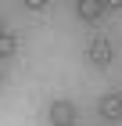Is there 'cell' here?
I'll return each instance as SVG.
<instances>
[{
    "label": "cell",
    "instance_id": "cell-3",
    "mask_svg": "<svg viewBox=\"0 0 122 126\" xmlns=\"http://www.w3.org/2000/svg\"><path fill=\"white\" fill-rule=\"evenodd\" d=\"M97 112H101V119H108V123H119L122 119V94H104L101 105H97Z\"/></svg>",
    "mask_w": 122,
    "mask_h": 126
},
{
    "label": "cell",
    "instance_id": "cell-6",
    "mask_svg": "<svg viewBox=\"0 0 122 126\" xmlns=\"http://www.w3.org/2000/svg\"><path fill=\"white\" fill-rule=\"evenodd\" d=\"M25 7H29V11H47L50 4H47V0H25Z\"/></svg>",
    "mask_w": 122,
    "mask_h": 126
},
{
    "label": "cell",
    "instance_id": "cell-7",
    "mask_svg": "<svg viewBox=\"0 0 122 126\" xmlns=\"http://www.w3.org/2000/svg\"><path fill=\"white\" fill-rule=\"evenodd\" d=\"M104 11H122V0H101Z\"/></svg>",
    "mask_w": 122,
    "mask_h": 126
},
{
    "label": "cell",
    "instance_id": "cell-9",
    "mask_svg": "<svg viewBox=\"0 0 122 126\" xmlns=\"http://www.w3.org/2000/svg\"><path fill=\"white\" fill-rule=\"evenodd\" d=\"M0 79H4V76H0Z\"/></svg>",
    "mask_w": 122,
    "mask_h": 126
},
{
    "label": "cell",
    "instance_id": "cell-8",
    "mask_svg": "<svg viewBox=\"0 0 122 126\" xmlns=\"http://www.w3.org/2000/svg\"><path fill=\"white\" fill-rule=\"evenodd\" d=\"M0 32H4V29H0Z\"/></svg>",
    "mask_w": 122,
    "mask_h": 126
},
{
    "label": "cell",
    "instance_id": "cell-5",
    "mask_svg": "<svg viewBox=\"0 0 122 126\" xmlns=\"http://www.w3.org/2000/svg\"><path fill=\"white\" fill-rule=\"evenodd\" d=\"M18 50V40L11 36V32H0V58H11Z\"/></svg>",
    "mask_w": 122,
    "mask_h": 126
},
{
    "label": "cell",
    "instance_id": "cell-4",
    "mask_svg": "<svg viewBox=\"0 0 122 126\" xmlns=\"http://www.w3.org/2000/svg\"><path fill=\"white\" fill-rule=\"evenodd\" d=\"M75 11H79V18H86V22H97L104 15L101 0H75Z\"/></svg>",
    "mask_w": 122,
    "mask_h": 126
},
{
    "label": "cell",
    "instance_id": "cell-2",
    "mask_svg": "<svg viewBox=\"0 0 122 126\" xmlns=\"http://www.w3.org/2000/svg\"><path fill=\"white\" fill-rule=\"evenodd\" d=\"M47 115H50V126H72V123H75V105L57 97V101H50Z\"/></svg>",
    "mask_w": 122,
    "mask_h": 126
},
{
    "label": "cell",
    "instance_id": "cell-1",
    "mask_svg": "<svg viewBox=\"0 0 122 126\" xmlns=\"http://www.w3.org/2000/svg\"><path fill=\"white\" fill-rule=\"evenodd\" d=\"M111 40L108 36H94L90 40V47H86V61L90 65H97V68H104V65H111Z\"/></svg>",
    "mask_w": 122,
    "mask_h": 126
}]
</instances>
